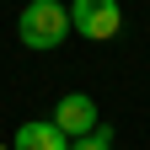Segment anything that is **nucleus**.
<instances>
[{
  "label": "nucleus",
  "mask_w": 150,
  "mask_h": 150,
  "mask_svg": "<svg viewBox=\"0 0 150 150\" xmlns=\"http://www.w3.org/2000/svg\"><path fill=\"white\" fill-rule=\"evenodd\" d=\"M70 32H75V27H70V6H64V0H27L22 16H16V38H22V48H38V54L59 48Z\"/></svg>",
  "instance_id": "1"
},
{
  "label": "nucleus",
  "mask_w": 150,
  "mask_h": 150,
  "mask_svg": "<svg viewBox=\"0 0 150 150\" xmlns=\"http://www.w3.org/2000/svg\"><path fill=\"white\" fill-rule=\"evenodd\" d=\"M70 27H75V38L107 43L123 32V11H118V0H70Z\"/></svg>",
  "instance_id": "2"
},
{
  "label": "nucleus",
  "mask_w": 150,
  "mask_h": 150,
  "mask_svg": "<svg viewBox=\"0 0 150 150\" xmlns=\"http://www.w3.org/2000/svg\"><path fill=\"white\" fill-rule=\"evenodd\" d=\"M54 123H59V134H64V139H81V134H91L102 118H97V102H91L86 91H70V97L54 102Z\"/></svg>",
  "instance_id": "3"
},
{
  "label": "nucleus",
  "mask_w": 150,
  "mask_h": 150,
  "mask_svg": "<svg viewBox=\"0 0 150 150\" xmlns=\"http://www.w3.org/2000/svg\"><path fill=\"white\" fill-rule=\"evenodd\" d=\"M11 150H70V139L59 134V123H54V118H27L22 129H16Z\"/></svg>",
  "instance_id": "4"
},
{
  "label": "nucleus",
  "mask_w": 150,
  "mask_h": 150,
  "mask_svg": "<svg viewBox=\"0 0 150 150\" xmlns=\"http://www.w3.org/2000/svg\"><path fill=\"white\" fill-rule=\"evenodd\" d=\"M70 150H112V129H107V123H97L91 134H81V139H70Z\"/></svg>",
  "instance_id": "5"
},
{
  "label": "nucleus",
  "mask_w": 150,
  "mask_h": 150,
  "mask_svg": "<svg viewBox=\"0 0 150 150\" xmlns=\"http://www.w3.org/2000/svg\"><path fill=\"white\" fill-rule=\"evenodd\" d=\"M0 150H11V145H0Z\"/></svg>",
  "instance_id": "6"
}]
</instances>
